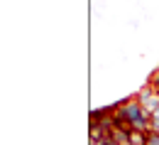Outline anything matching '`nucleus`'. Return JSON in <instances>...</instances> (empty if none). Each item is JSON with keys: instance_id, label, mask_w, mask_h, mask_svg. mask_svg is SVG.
I'll return each mask as SVG.
<instances>
[{"instance_id": "f257e3e1", "label": "nucleus", "mask_w": 159, "mask_h": 145, "mask_svg": "<svg viewBox=\"0 0 159 145\" xmlns=\"http://www.w3.org/2000/svg\"><path fill=\"white\" fill-rule=\"evenodd\" d=\"M135 101H137L147 113H154L159 108V91L152 86V84H144L137 94H135Z\"/></svg>"}, {"instance_id": "f03ea898", "label": "nucleus", "mask_w": 159, "mask_h": 145, "mask_svg": "<svg viewBox=\"0 0 159 145\" xmlns=\"http://www.w3.org/2000/svg\"><path fill=\"white\" fill-rule=\"evenodd\" d=\"M88 140H93V143L105 140V130L100 128V123H88Z\"/></svg>"}, {"instance_id": "7ed1b4c3", "label": "nucleus", "mask_w": 159, "mask_h": 145, "mask_svg": "<svg viewBox=\"0 0 159 145\" xmlns=\"http://www.w3.org/2000/svg\"><path fill=\"white\" fill-rule=\"evenodd\" d=\"M147 140H149V133H142V130H132L127 135V143L130 145H147Z\"/></svg>"}, {"instance_id": "20e7f679", "label": "nucleus", "mask_w": 159, "mask_h": 145, "mask_svg": "<svg viewBox=\"0 0 159 145\" xmlns=\"http://www.w3.org/2000/svg\"><path fill=\"white\" fill-rule=\"evenodd\" d=\"M152 133H159V108L152 113Z\"/></svg>"}, {"instance_id": "39448f33", "label": "nucleus", "mask_w": 159, "mask_h": 145, "mask_svg": "<svg viewBox=\"0 0 159 145\" xmlns=\"http://www.w3.org/2000/svg\"><path fill=\"white\" fill-rule=\"evenodd\" d=\"M147 84H152V86H154V89L159 91V69L154 71V74H152V76H149V79H147Z\"/></svg>"}, {"instance_id": "423d86ee", "label": "nucleus", "mask_w": 159, "mask_h": 145, "mask_svg": "<svg viewBox=\"0 0 159 145\" xmlns=\"http://www.w3.org/2000/svg\"><path fill=\"white\" fill-rule=\"evenodd\" d=\"M147 145H159V133H149V140Z\"/></svg>"}]
</instances>
